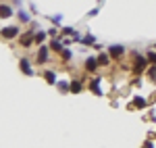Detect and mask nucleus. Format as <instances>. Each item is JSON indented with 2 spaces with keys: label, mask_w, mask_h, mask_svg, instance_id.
Here are the masks:
<instances>
[{
  "label": "nucleus",
  "mask_w": 156,
  "mask_h": 148,
  "mask_svg": "<svg viewBox=\"0 0 156 148\" xmlns=\"http://www.w3.org/2000/svg\"><path fill=\"white\" fill-rule=\"evenodd\" d=\"M146 67H148V61H146V56H142V54H133V65H131V69L135 71V73H142Z\"/></svg>",
  "instance_id": "nucleus-1"
},
{
  "label": "nucleus",
  "mask_w": 156,
  "mask_h": 148,
  "mask_svg": "<svg viewBox=\"0 0 156 148\" xmlns=\"http://www.w3.org/2000/svg\"><path fill=\"white\" fill-rule=\"evenodd\" d=\"M34 36H36V29H27L25 34H21L19 44H21L23 48H31V46H34Z\"/></svg>",
  "instance_id": "nucleus-2"
},
{
  "label": "nucleus",
  "mask_w": 156,
  "mask_h": 148,
  "mask_svg": "<svg viewBox=\"0 0 156 148\" xmlns=\"http://www.w3.org/2000/svg\"><path fill=\"white\" fill-rule=\"evenodd\" d=\"M48 56H50V50L46 44H42L40 48H37V56H36V61L37 65H44V63H48Z\"/></svg>",
  "instance_id": "nucleus-3"
},
{
  "label": "nucleus",
  "mask_w": 156,
  "mask_h": 148,
  "mask_svg": "<svg viewBox=\"0 0 156 148\" xmlns=\"http://www.w3.org/2000/svg\"><path fill=\"white\" fill-rule=\"evenodd\" d=\"M108 59H115V61H119L121 56H123V54H125V48H123V46H119V44H115V46H110V48H108Z\"/></svg>",
  "instance_id": "nucleus-4"
},
{
  "label": "nucleus",
  "mask_w": 156,
  "mask_h": 148,
  "mask_svg": "<svg viewBox=\"0 0 156 148\" xmlns=\"http://www.w3.org/2000/svg\"><path fill=\"white\" fill-rule=\"evenodd\" d=\"M0 36L4 38V40H12V38L19 36V27H15V25H9V27H4V29L0 31Z\"/></svg>",
  "instance_id": "nucleus-5"
},
{
  "label": "nucleus",
  "mask_w": 156,
  "mask_h": 148,
  "mask_svg": "<svg viewBox=\"0 0 156 148\" xmlns=\"http://www.w3.org/2000/svg\"><path fill=\"white\" fill-rule=\"evenodd\" d=\"M81 90H83V81H81V79H71V81H69V92L79 94Z\"/></svg>",
  "instance_id": "nucleus-6"
},
{
  "label": "nucleus",
  "mask_w": 156,
  "mask_h": 148,
  "mask_svg": "<svg viewBox=\"0 0 156 148\" xmlns=\"http://www.w3.org/2000/svg\"><path fill=\"white\" fill-rule=\"evenodd\" d=\"M100 81H102V77H92V81H90V90L96 94V96H102V90H100Z\"/></svg>",
  "instance_id": "nucleus-7"
},
{
  "label": "nucleus",
  "mask_w": 156,
  "mask_h": 148,
  "mask_svg": "<svg viewBox=\"0 0 156 148\" xmlns=\"http://www.w3.org/2000/svg\"><path fill=\"white\" fill-rule=\"evenodd\" d=\"M19 69H21L25 75H34V69H31L29 59H21V61H19Z\"/></svg>",
  "instance_id": "nucleus-8"
},
{
  "label": "nucleus",
  "mask_w": 156,
  "mask_h": 148,
  "mask_svg": "<svg viewBox=\"0 0 156 148\" xmlns=\"http://www.w3.org/2000/svg\"><path fill=\"white\" fill-rule=\"evenodd\" d=\"M96 63H98V67H108V65H110V59H108L106 52H102V54L96 59Z\"/></svg>",
  "instance_id": "nucleus-9"
},
{
  "label": "nucleus",
  "mask_w": 156,
  "mask_h": 148,
  "mask_svg": "<svg viewBox=\"0 0 156 148\" xmlns=\"http://www.w3.org/2000/svg\"><path fill=\"white\" fill-rule=\"evenodd\" d=\"M96 69H98L96 59H94V56H90V59L85 61V71H96Z\"/></svg>",
  "instance_id": "nucleus-10"
},
{
  "label": "nucleus",
  "mask_w": 156,
  "mask_h": 148,
  "mask_svg": "<svg viewBox=\"0 0 156 148\" xmlns=\"http://www.w3.org/2000/svg\"><path fill=\"white\" fill-rule=\"evenodd\" d=\"M11 15H12V9L9 6V4H0V17L6 19V17H11Z\"/></svg>",
  "instance_id": "nucleus-11"
},
{
  "label": "nucleus",
  "mask_w": 156,
  "mask_h": 148,
  "mask_svg": "<svg viewBox=\"0 0 156 148\" xmlns=\"http://www.w3.org/2000/svg\"><path fill=\"white\" fill-rule=\"evenodd\" d=\"M44 40H46V31H36V36H34V44H44Z\"/></svg>",
  "instance_id": "nucleus-12"
},
{
  "label": "nucleus",
  "mask_w": 156,
  "mask_h": 148,
  "mask_svg": "<svg viewBox=\"0 0 156 148\" xmlns=\"http://www.w3.org/2000/svg\"><path fill=\"white\" fill-rule=\"evenodd\" d=\"M44 79L48 81L50 86H54V84H56V73H54V71H46V73H44Z\"/></svg>",
  "instance_id": "nucleus-13"
},
{
  "label": "nucleus",
  "mask_w": 156,
  "mask_h": 148,
  "mask_svg": "<svg viewBox=\"0 0 156 148\" xmlns=\"http://www.w3.org/2000/svg\"><path fill=\"white\" fill-rule=\"evenodd\" d=\"M146 61H148L150 67H156V52H154V50H150V52L146 54Z\"/></svg>",
  "instance_id": "nucleus-14"
},
{
  "label": "nucleus",
  "mask_w": 156,
  "mask_h": 148,
  "mask_svg": "<svg viewBox=\"0 0 156 148\" xmlns=\"http://www.w3.org/2000/svg\"><path fill=\"white\" fill-rule=\"evenodd\" d=\"M48 50H54V52H62V44H60V42H56V40H52V42H50V46H48Z\"/></svg>",
  "instance_id": "nucleus-15"
},
{
  "label": "nucleus",
  "mask_w": 156,
  "mask_h": 148,
  "mask_svg": "<svg viewBox=\"0 0 156 148\" xmlns=\"http://www.w3.org/2000/svg\"><path fill=\"white\" fill-rule=\"evenodd\" d=\"M131 106H137V109H144L146 106V100L142 98V96H135V98H133V104Z\"/></svg>",
  "instance_id": "nucleus-16"
},
{
  "label": "nucleus",
  "mask_w": 156,
  "mask_h": 148,
  "mask_svg": "<svg viewBox=\"0 0 156 148\" xmlns=\"http://www.w3.org/2000/svg\"><path fill=\"white\" fill-rule=\"evenodd\" d=\"M60 31H62V36H73V38H77V31H75L73 27H62Z\"/></svg>",
  "instance_id": "nucleus-17"
},
{
  "label": "nucleus",
  "mask_w": 156,
  "mask_h": 148,
  "mask_svg": "<svg viewBox=\"0 0 156 148\" xmlns=\"http://www.w3.org/2000/svg\"><path fill=\"white\" fill-rule=\"evenodd\" d=\"M56 86H58V90L62 92V94L69 92V81H56Z\"/></svg>",
  "instance_id": "nucleus-18"
},
{
  "label": "nucleus",
  "mask_w": 156,
  "mask_h": 148,
  "mask_svg": "<svg viewBox=\"0 0 156 148\" xmlns=\"http://www.w3.org/2000/svg\"><path fill=\"white\" fill-rule=\"evenodd\" d=\"M17 15H19V21H21V23H29V15L25 11H19Z\"/></svg>",
  "instance_id": "nucleus-19"
},
{
  "label": "nucleus",
  "mask_w": 156,
  "mask_h": 148,
  "mask_svg": "<svg viewBox=\"0 0 156 148\" xmlns=\"http://www.w3.org/2000/svg\"><path fill=\"white\" fill-rule=\"evenodd\" d=\"M60 59H62V61H69V59H71V50H69V48H62V52H60Z\"/></svg>",
  "instance_id": "nucleus-20"
},
{
  "label": "nucleus",
  "mask_w": 156,
  "mask_h": 148,
  "mask_svg": "<svg viewBox=\"0 0 156 148\" xmlns=\"http://www.w3.org/2000/svg\"><path fill=\"white\" fill-rule=\"evenodd\" d=\"M148 77L150 81H156V67H148Z\"/></svg>",
  "instance_id": "nucleus-21"
},
{
  "label": "nucleus",
  "mask_w": 156,
  "mask_h": 148,
  "mask_svg": "<svg viewBox=\"0 0 156 148\" xmlns=\"http://www.w3.org/2000/svg\"><path fill=\"white\" fill-rule=\"evenodd\" d=\"M83 44H92V46H94V44H96V40H94V36H90V34H87V36L83 38Z\"/></svg>",
  "instance_id": "nucleus-22"
},
{
  "label": "nucleus",
  "mask_w": 156,
  "mask_h": 148,
  "mask_svg": "<svg viewBox=\"0 0 156 148\" xmlns=\"http://www.w3.org/2000/svg\"><path fill=\"white\" fill-rule=\"evenodd\" d=\"M46 36H50V38H56V36H58V29H56V27H52V29H48V31H46Z\"/></svg>",
  "instance_id": "nucleus-23"
},
{
  "label": "nucleus",
  "mask_w": 156,
  "mask_h": 148,
  "mask_svg": "<svg viewBox=\"0 0 156 148\" xmlns=\"http://www.w3.org/2000/svg\"><path fill=\"white\" fill-rule=\"evenodd\" d=\"M144 148H154V144H152V140H146V142H144Z\"/></svg>",
  "instance_id": "nucleus-24"
},
{
  "label": "nucleus",
  "mask_w": 156,
  "mask_h": 148,
  "mask_svg": "<svg viewBox=\"0 0 156 148\" xmlns=\"http://www.w3.org/2000/svg\"><path fill=\"white\" fill-rule=\"evenodd\" d=\"M60 19H62L60 15H56V17H52V23H60Z\"/></svg>",
  "instance_id": "nucleus-25"
},
{
  "label": "nucleus",
  "mask_w": 156,
  "mask_h": 148,
  "mask_svg": "<svg viewBox=\"0 0 156 148\" xmlns=\"http://www.w3.org/2000/svg\"><path fill=\"white\" fill-rule=\"evenodd\" d=\"M154 50H156V44H154Z\"/></svg>",
  "instance_id": "nucleus-26"
}]
</instances>
